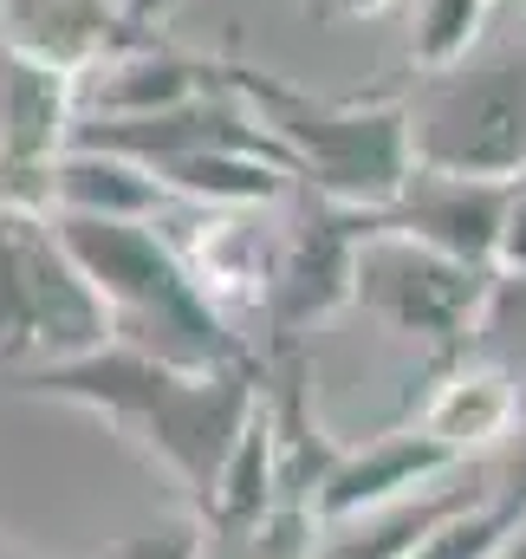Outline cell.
<instances>
[{
  "label": "cell",
  "mask_w": 526,
  "mask_h": 559,
  "mask_svg": "<svg viewBox=\"0 0 526 559\" xmlns=\"http://www.w3.org/2000/svg\"><path fill=\"white\" fill-rule=\"evenodd\" d=\"M13 391L26 397H52V404H79L92 417H105L111 429H124L131 442H143L195 501V514L208 508L241 429L254 423L261 404V365H208V371H189V365H169V358H150L136 345H98V352H79V358H59V365H33V371H13Z\"/></svg>",
  "instance_id": "1"
},
{
  "label": "cell",
  "mask_w": 526,
  "mask_h": 559,
  "mask_svg": "<svg viewBox=\"0 0 526 559\" xmlns=\"http://www.w3.org/2000/svg\"><path fill=\"white\" fill-rule=\"evenodd\" d=\"M46 222L85 286L105 299L118 345H136L189 371L248 365V345L228 332V319L208 306V293L189 280L176 248L150 222H111V215H46Z\"/></svg>",
  "instance_id": "2"
},
{
  "label": "cell",
  "mask_w": 526,
  "mask_h": 559,
  "mask_svg": "<svg viewBox=\"0 0 526 559\" xmlns=\"http://www.w3.org/2000/svg\"><path fill=\"white\" fill-rule=\"evenodd\" d=\"M215 92H228L266 138L286 150L292 176L338 202V209H391L396 189L409 182V124H403V105H345V98H312L299 85H286L279 72L261 66H202Z\"/></svg>",
  "instance_id": "3"
},
{
  "label": "cell",
  "mask_w": 526,
  "mask_h": 559,
  "mask_svg": "<svg viewBox=\"0 0 526 559\" xmlns=\"http://www.w3.org/2000/svg\"><path fill=\"white\" fill-rule=\"evenodd\" d=\"M409 163L429 176L521 182L526 176V52H494L481 66L455 59L422 72V92L403 105Z\"/></svg>",
  "instance_id": "4"
},
{
  "label": "cell",
  "mask_w": 526,
  "mask_h": 559,
  "mask_svg": "<svg viewBox=\"0 0 526 559\" xmlns=\"http://www.w3.org/2000/svg\"><path fill=\"white\" fill-rule=\"evenodd\" d=\"M111 345V312L59 248L52 222L0 209V365L33 371Z\"/></svg>",
  "instance_id": "5"
},
{
  "label": "cell",
  "mask_w": 526,
  "mask_h": 559,
  "mask_svg": "<svg viewBox=\"0 0 526 559\" xmlns=\"http://www.w3.org/2000/svg\"><path fill=\"white\" fill-rule=\"evenodd\" d=\"M351 299L364 312H378L391 332H422L435 345H455V338H475L488 325L494 267L455 261V254L422 248L409 235H358Z\"/></svg>",
  "instance_id": "6"
},
{
  "label": "cell",
  "mask_w": 526,
  "mask_h": 559,
  "mask_svg": "<svg viewBox=\"0 0 526 559\" xmlns=\"http://www.w3.org/2000/svg\"><path fill=\"white\" fill-rule=\"evenodd\" d=\"M351 261H358V209H338V202L306 189V209L266 267L261 312L279 345H292L312 319H325L351 299Z\"/></svg>",
  "instance_id": "7"
},
{
  "label": "cell",
  "mask_w": 526,
  "mask_h": 559,
  "mask_svg": "<svg viewBox=\"0 0 526 559\" xmlns=\"http://www.w3.org/2000/svg\"><path fill=\"white\" fill-rule=\"evenodd\" d=\"M462 455L422 429H403V436H384L358 455H338L325 468V481L312 488V521L332 527V521H351V514H378V508H396L409 495H422V481L449 475Z\"/></svg>",
  "instance_id": "8"
},
{
  "label": "cell",
  "mask_w": 526,
  "mask_h": 559,
  "mask_svg": "<svg viewBox=\"0 0 526 559\" xmlns=\"http://www.w3.org/2000/svg\"><path fill=\"white\" fill-rule=\"evenodd\" d=\"M163 182L111 150H79L65 143L52 163V215H111V222H156Z\"/></svg>",
  "instance_id": "9"
},
{
  "label": "cell",
  "mask_w": 526,
  "mask_h": 559,
  "mask_svg": "<svg viewBox=\"0 0 526 559\" xmlns=\"http://www.w3.org/2000/svg\"><path fill=\"white\" fill-rule=\"evenodd\" d=\"M521 417V397H514V384H507V371H494V365H468V371H455L435 397H429V411H422V436H435V442H449L455 455H468L475 442H494V436H507Z\"/></svg>",
  "instance_id": "10"
},
{
  "label": "cell",
  "mask_w": 526,
  "mask_h": 559,
  "mask_svg": "<svg viewBox=\"0 0 526 559\" xmlns=\"http://www.w3.org/2000/svg\"><path fill=\"white\" fill-rule=\"evenodd\" d=\"M195 92H208L202 59H176V52H118L105 85H98V118H150V111H176Z\"/></svg>",
  "instance_id": "11"
},
{
  "label": "cell",
  "mask_w": 526,
  "mask_h": 559,
  "mask_svg": "<svg viewBox=\"0 0 526 559\" xmlns=\"http://www.w3.org/2000/svg\"><path fill=\"white\" fill-rule=\"evenodd\" d=\"M521 521H526L521 501H507V495L501 501H468L462 514H449L409 559H488Z\"/></svg>",
  "instance_id": "12"
},
{
  "label": "cell",
  "mask_w": 526,
  "mask_h": 559,
  "mask_svg": "<svg viewBox=\"0 0 526 559\" xmlns=\"http://www.w3.org/2000/svg\"><path fill=\"white\" fill-rule=\"evenodd\" d=\"M481 20H488V0H422V13H416V39H409V59H416L422 72H442V66L468 59Z\"/></svg>",
  "instance_id": "13"
},
{
  "label": "cell",
  "mask_w": 526,
  "mask_h": 559,
  "mask_svg": "<svg viewBox=\"0 0 526 559\" xmlns=\"http://www.w3.org/2000/svg\"><path fill=\"white\" fill-rule=\"evenodd\" d=\"M312 534H319L312 508L286 501V508L266 514L254 534H241V540H215V554H202V559H319Z\"/></svg>",
  "instance_id": "14"
},
{
  "label": "cell",
  "mask_w": 526,
  "mask_h": 559,
  "mask_svg": "<svg viewBox=\"0 0 526 559\" xmlns=\"http://www.w3.org/2000/svg\"><path fill=\"white\" fill-rule=\"evenodd\" d=\"M111 559H202V514H182V521H163L150 534H131Z\"/></svg>",
  "instance_id": "15"
},
{
  "label": "cell",
  "mask_w": 526,
  "mask_h": 559,
  "mask_svg": "<svg viewBox=\"0 0 526 559\" xmlns=\"http://www.w3.org/2000/svg\"><path fill=\"white\" fill-rule=\"evenodd\" d=\"M494 267L526 280V176L507 182V209H501V235H494Z\"/></svg>",
  "instance_id": "16"
},
{
  "label": "cell",
  "mask_w": 526,
  "mask_h": 559,
  "mask_svg": "<svg viewBox=\"0 0 526 559\" xmlns=\"http://www.w3.org/2000/svg\"><path fill=\"white\" fill-rule=\"evenodd\" d=\"M169 7H176V0H131V26H156Z\"/></svg>",
  "instance_id": "17"
},
{
  "label": "cell",
  "mask_w": 526,
  "mask_h": 559,
  "mask_svg": "<svg viewBox=\"0 0 526 559\" xmlns=\"http://www.w3.org/2000/svg\"><path fill=\"white\" fill-rule=\"evenodd\" d=\"M338 13H378V7H391V0H332Z\"/></svg>",
  "instance_id": "18"
}]
</instances>
